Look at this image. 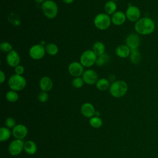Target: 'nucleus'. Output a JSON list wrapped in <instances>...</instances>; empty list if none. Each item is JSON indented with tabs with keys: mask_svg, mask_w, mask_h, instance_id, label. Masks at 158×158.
<instances>
[{
	"mask_svg": "<svg viewBox=\"0 0 158 158\" xmlns=\"http://www.w3.org/2000/svg\"><path fill=\"white\" fill-rule=\"evenodd\" d=\"M84 83L82 77H75L72 81V85L74 88H80L83 86Z\"/></svg>",
	"mask_w": 158,
	"mask_h": 158,
	"instance_id": "29",
	"label": "nucleus"
},
{
	"mask_svg": "<svg viewBox=\"0 0 158 158\" xmlns=\"http://www.w3.org/2000/svg\"><path fill=\"white\" fill-rule=\"evenodd\" d=\"M127 17L125 13L122 11H116L111 17V21L114 25L119 26L123 25L126 21Z\"/></svg>",
	"mask_w": 158,
	"mask_h": 158,
	"instance_id": "15",
	"label": "nucleus"
},
{
	"mask_svg": "<svg viewBox=\"0 0 158 158\" xmlns=\"http://www.w3.org/2000/svg\"><path fill=\"white\" fill-rule=\"evenodd\" d=\"M82 78L85 83L92 85L96 83L98 80V75L96 71L93 69H88L84 71L82 75Z\"/></svg>",
	"mask_w": 158,
	"mask_h": 158,
	"instance_id": "11",
	"label": "nucleus"
},
{
	"mask_svg": "<svg viewBox=\"0 0 158 158\" xmlns=\"http://www.w3.org/2000/svg\"><path fill=\"white\" fill-rule=\"evenodd\" d=\"M105 45L101 41H96L93 46V51L97 56H99L105 53Z\"/></svg>",
	"mask_w": 158,
	"mask_h": 158,
	"instance_id": "21",
	"label": "nucleus"
},
{
	"mask_svg": "<svg viewBox=\"0 0 158 158\" xmlns=\"http://www.w3.org/2000/svg\"><path fill=\"white\" fill-rule=\"evenodd\" d=\"M6 79V75L5 73L2 70H0V83H3Z\"/></svg>",
	"mask_w": 158,
	"mask_h": 158,
	"instance_id": "34",
	"label": "nucleus"
},
{
	"mask_svg": "<svg viewBox=\"0 0 158 158\" xmlns=\"http://www.w3.org/2000/svg\"><path fill=\"white\" fill-rule=\"evenodd\" d=\"M49 98V95L48 94L47 92L45 91H41L39 93L38 96V101H40L41 102H45L48 101Z\"/></svg>",
	"mask_w": 158,
	"mask_h": 158,
	"instance_id": "31",
	"label": "nucleus"
},
{
	"mask_svg": "<svg viewBox=\"0 0 158 158\" xmlns=\"http://www.w3.org/2000/svg\"><path fill=\"white\" fill-rule=\"evenodd\" d=\"M104 11L106 14L109 15L114 14L117 10V4L114 1H109L106 2L104 7Z\"/></svg>",
	"mask_w": 158,
	"mask_h": 158,
	"instance_id": "20",
	"label": "nucleus"
},
{
	"mask_svg": "<svg viewBox=\"0 0 158 158\" xmlns=\"http://www.w3.org/2000/svg\"><path fill=\"white\" fill-rule=\"evenodd\" d=\"M46 53L45 47L41 44L33 45L29 50V55L34 60H40L42 59Z\"/></svg>",
	"mask_w": 158,
	"mask_h": 158,
	"instance_id": "8",
	"label": "nucleus"
},
{
	"mask_svg": "<svg viewBox=\"0 0 158 158\" xmlns=\"http://www.w3.org/2000/svg\"><path fill=\"white\" fill-rule=\"evenodd\" d=\"M98 56L93 50L88 49L82 52L80 57V62L85 67H90L96 64Z\"/></svg>",
	"mask_w": 158,
	"mask_h": 158,
	"instance_id": "6",
	"label": "nucleus"
},
{
	"mask_svg": "<svg viewBox=\"0 0 158 158\" xmlns=\"http://www.w3.org/2000/svg\"><path fill=\"white\" fill-rule=\"evenodd\" d=\"M25 143L19 139L12 141L9 146V152L12 156H17L20 154L24 149Z\"/></svg>",
	"mask_w": 158,
	"mask_h": 158,
	"instance_id": "10",
	"label": "nucleus"
},
{
	"mask_svg": "<svg viewBox=\"0 0 158 158\" xmlns=\"http://www.w3.org/2000/svg\"><path fill=\"white\" fill-rule=\"evenodd\" d=\"M110 1H117V0H110Z\"/></svg>",
	"mask_w": 158,
	"mask_h": 158,
	"instance_id": "38",
	"label": "nucleus"
},
{
	"mask_svg": "<svg viewBox=\"0 0 158 158\" xmlns=\"http://www.w3.org/2000/svg\"><path fill=\"white\" fill-rule=\"evenodd\" d=\"M24 150L28 154L33 155L36 153L37 151V146L34 141L28 140L24 144Z\"/></svg>",
	"mask_w": 158,
	"mask_h": 158,
	"instance_id": "19",
	"label": "nucleus"
},
{
	"mask_svg": "<svg viewBox=\"0 0 158 158\" xmlns=\"http://www.w3.org/2000/svg\"><path fill=\"white\" fill-rule=\"evenodd\" d=\"M134 28L136 33L138 35H149L154 31L156 23L151 17H141L135 23Z\"/></svg>",
	"mask_w": 158,
	"mask_h": 158,
	"instance_id": "1",
	"label": "nucleus"
},
{
	"mask_svg": "<svg viewBox=\"0 0 158 158\" xmlns=\"http://www.w3.org/2000/svg\"><path fill=\"white\" fill-rule=\"evenodd\" d=\"M131 49L126 44L118 45L115 49L116 55L120 58H127L130 56Z\"/></svg>",
	"mask_w": 158,
	"mask_h": 158,
	"instance_id": "18",
	"label": "nucleus"
},
{
	"mask_svg": "<svg viewBox=\"0 0 158 158\" xmlns=\"http://www.w3.org/2000/svg\"><path fill=\"white\" fill-rule=\"evenodd\" d=\"M141 42L140 37L136 33L129 34L125 39V44L131 49H138Z\"/></svg>",
	"mask_w": 158,
	"mask_h": 158,
	"instance_id": "9",
	"label": "nucleus"
},
{
	"mask_svg": "<svg viewBox=\"0 0 158 158\" xmlns=\"http://www.w3.org/2000/svg\"><path fill=\"white\" fill-rule=\"evenodd\" d=\"M5 123L7 128H14L15 126V120L12 117H8L6 118Z\"/></svg>",
	"mask_w": 158,
	"mask_h": 158,
	"instance_id": "32",
	"label": "nucleus"
},
{
	"mask_svg": "<svg viewBox=\"0 0 158 158\" xmlns=\"http://www.w3.org/2000/svg\"><path fill=\"white\" fill-rule=\"evenodd\" d=\"M10 131L9 128L1 127L0 129V141H5L7 140L10 136Z\"/></svg>",
	"mask_w": 158,
	"mask_h": 158,
	"instance_id": "25",
	"label": "nucleus"
},
{
	"mask_svg": "<svg viewBox=\"0 0 158 158\" xmlns=\"http://www.w3.org/2000/svg\"><path fill=\"white\" fill-rule=\"evenodd\" d=\"M20 61V57L18 52L15 50H12L7 53L6 56L7 64L12 67H15L19 65Z\"/></svg>",
	"mask_w": 158,
	"mask_h": 158,
	"instance_id": "13",
	"label": "nucleus"
},
{
	"mask_svg": "<svg viewBox=\"0 0 158 158\" xmlns=\"http://www.w3.org/2000/svg\"><path fill=\"white\" fill-rule=\"evenodd\" d=\"M130 59L133 64H138L141 62V55L138 49L131 50V53L130 55Z\"/></svg>",
	"mask_w": 158,
	"mask_h": 158,
	"instance_id": "23",
	"label": "nucleus"
},
{
	"mask_svg": "<svg viewBox=\"0 0 158 158\" xmlns=\"http://www.w3.org/2000/svg\"><path fill=\"white\" fill-rule=\"evenodd\" d=\"M127 19L131 22H136L141 18V10L139 8L136 6L130 4L125 12Z\"/></svg>",
	"mask_w": 158,
	"mask_h": 158,
	"instance_id": "7",
	"label": "nucleus"
},
{
	"mask_svg": "<svg viewBox=\"0 0 158 158\" xmlns=\"http://www.w3.org/2000/svg\"><path fill=\"white\" fill-rule=\"evenodd\" d=\"M41 9L44 15L49 19H54L58 13V6L52 0H45L41 4Z\"/></svg>",
	"mask_w": 158,
	"mask_h": 158,
	"instance_id": "3",
	"label": "nucleus"
},
{
	"mask_svg": "<svg viewBox=\"0 0 158 158\" xmlns=\"http://www.w3.org/2000/svg\"><path fill=\"white\" fill-rule=\"evenodd\" d=\"M89 123L90 125L95 128H99L102 126V120L99 118V117H93L90 118L89 120Z\"/></svg>",
	"mask_w": 158,
	"mask_h": 158,
	"instance_id": "28",
	"label": "nucleus"
},
{
	"mask_svg": "<svg viewBox=\"0 0 158 158\" xmlns=\"http://www.w3.org/2000/svg\"><path fill=\"white\" fill-rule=\"evenodd\" d=\"M26 79L22 76L17 74H14L10 77L8 80V85L11 90L15 91H21L26 86Z\"/></svg>",
	"mask_w": 158,
	"mask_h": 158,
	"instance_id": "4",
	"label": "nucleus"
},
{
	"mask_svg": "<svg viewBox=\"0 0 158 158\" xmlns=\"http://www.w3.org/2000/svg\"><path fill=\"white\" fill-rule=\"evenodd\" d=\"M14 71H15V74L22 75L24 73L25 69H24V67H23V65H17V67H15Z\"/></svg>",
	"mask_w": 158,
	"mask_h": 158,
	"instance_id": "33",
	"label": "nucleus"
},
{
	"mask_svg": "<svg viewBox=\"0 0 158 158\" xmlns=\"http://www.w3.org/2000/svg\"><path fill=\"white\" fill-rule=\"evenodd\" d=\"M111 22V18L106 13L98 14L94 19V26L100 30L107 29L110 27Z\"/></svg>",
	"mask_w": 158,
	"mask_h": 158,
	"instance_id": "5",
	"label": "nucleus"
},
{
	"mask_svg": "<svg viewBox=\"0 0 158 158\" xmlns=\"http://www.w3.org/2000/svg\"><path fill=\"white\" fill-rule=\"evenodd\" d=\"M27 128L22 124L17 125L12 129V135L17 139H22L27 136Z\"/></svg>",
	"mask_w": 158,
	"mask_h": 158,
	"instance_id": "14",
	"label": "nucleus"
},
{
	"mask_svg": "<svg viewBox=\"0 0 158 158\" xmlns=\"http://www.w3.org/2000/svg\"><path fill=\"white\" fill-rule=\"evenodd\" d=\"M75 0H62V1L65 4H71Z\"/></svg>",
	"mask_w": 158,
	"mask_h": 158,
	"instance_id": "35",
	"label": "nucleus"
},
{
	"mask_svg": "<svg viewBox=\"0 0 158 158\" xmlns=\"http://www.w3.org/2000/svg\"><path fill=\"white\" fill-rule=\"evenodd\" d=\"M6 99L10 102H16L19 99V94L15 91L10 90L7 92L6 94Z\"/></svg>",
	"mask_w": 158,
	"mask_h": 158,
	"instance_id": "27",
	"label": "nucleus"
},
{
	"mask_svg": "<svg viewBox=\"0 0 158 158\" xmlns=\"http://www.w3.org/2000/svg\"><path fill=\"white\" fill-rule=\"evenodd\" d=\"M96 88L100 91H106L110 88L109 81L104 78L98 79L96 83Z\"/></svg>",
	"mask_w": 158,
	"mask_h": 158,
	"instance_id": "22",
	"label": "nucleus"
},
{
	"mask_svg": "<svg viewBox=\"0 0 158 158\" xmlns=\"http://www.w3.org/2000/svg\"><path fill=\"white\" fill-rule=\"evenodd\" d=\"M53 86V82L49 77H43L40 81V87L43 91L48 92L51 90Z\"/></svg>",
	"mask_w": 158,
	"mask_h": 158,
	"instance_id": "17",
	"label": "nucleus"
},
{
	"mask_svg": "<svg viewBox=\"0 0 158 158\" xmlns=\"http://www.w3.org/2000/svg\"><path fill=\"white\" fill-rule=\"evenodd\" d=\"M95 112V109L91 103L85 102L81 107V112L82 115L87 118H91L94 116Z\"/></svg>",
	"mask_w": 158,
	"mask_h": 158,
	"instance_id": "16",
	"label": "nucleus"
},
{
	"mask_svg": "<svg viewBox=\"0 0 158 158\" xmlns=\"http://www.w3.org/2000/svg\"><path fill=\"white\" fill-rule=\"evenodd\" d=\"M68 71L72 77H79L82 76L84 72V67L80 62H72L68 67Z\"/></svg>",
	"mask_w": 158,
	"mask_h": 158,
	"instance_id": "12",
	"label": "nucleus"
},
{
	"mask_svg": "<svg viewBox=\"0 0 158 158\" xmlns=\"http://www.w3.org/2000/svg\"><path fill=\"white\" fill-rule=\"evenodd\" d=\"M0 49L2 52H7V53H9L12 50H13L11 44H10L9 42H7V41H4L1 43Z\"/></svg>",
	"mask_w": 158,
	"mask_h": 158,
	"instance_id": "30",
	"label": "nucleus"
},
{
	"mask_svg": "<svg viewBox=\"0 0 158 158\" xmlns=\"http://www.w3.org/2000/svg\"><path fill=\"white\" fill-rule=\"evenodd\" d=\"M100 115V112L99 111H96L95 114H94V116L95 117H99Z\"/></svg>",
	"mask_w": 158,
	"mask_h": 158,
	"instance_id": "36",
	"label": "nucleus"
},
{
	"mask_svg": "<svg viewBox=\"0 0 158 158\" xmlns=\"http://www.w3.org/2000/svg\"><path fill=\"white\" fill-rule=\"evenodd\" d=\"M38 3H43L45 0H35Z\"/></svg>",
	"mask_w": 158,
	"mask_h": 158,
	"instance_id": "37",
	"label": "nucleus"
},
{
	"mask_svg": "<svg viewBox=\"0 0 158 158\" xmlns=\"http://www.w3.org/2000/svg\"><path fill=\"white\" fill-rule=\"evenodd\" d=\"M128 91V85L123 80H117L114 81L110 86L109 92L115 98L123 96Z\"/></svg>",
	"mask_w": 158,
	"mask_h": 158,
	"instance_id": "2",
	"label": "nucleus"
},
{
	"mask_svg": "<svg viewBox=\"0 0 158 158\" xmlns=\"http://www.w3.org/2000/svg\"><path fill=\"white\" fill-rule=\"evenodd\" d=\"M109 61V56H108L107 54L104 53L102 55L98 56L96 62V64L99 67H101V66L105 65Z\"/></svg>",
	"mask_w": 158,
	"mask_h": 158,
	"instance_id": "26",
	"label": "nucleus"
},
{
	"mask_svg": "<svg viewBox=\"0 0 158 158\" xmlns=\"http://www.w3.org/2000/svg\"><path fill=\"white\" fill-rule=\"evenodd\" d=\"M46 52H47L50 56H55L57 54L59 51V48L54 43H48L45 46Z\"/></svg>",
	"mask_w": 158,
	"mask_h": 158,
	"instance_id": "24",
	"label": "nucleus"
}]
</instances>
